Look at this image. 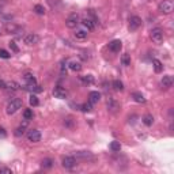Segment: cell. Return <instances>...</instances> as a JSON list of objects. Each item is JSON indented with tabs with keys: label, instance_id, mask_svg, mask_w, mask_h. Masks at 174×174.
<instances>
[{
	"label": "cell",
	"instance_id": "cell-1",
	"mask_svg": "<svg viewBox=\"0 0 174 174\" xmlns=\"http://www.w3.org/2000/svg\"><path fill=\"white\" fill-rule=\"evenodd\" d=\"M21 108H22V100L14 98V100H11L8 104H7L6 112H7V114H15Z\"/></svg>",
	"mask_w": 174,
	"mask_h": 174
},
{
	"label": "cell",
	"instance_id": "cell-2",
	"mask_svg": "<svg viewBox=\"0 0 174 174\" xmlns=\"http://www.w3.org/2000/svg\"><path fill=\"white\" fill-rule=\"evenodd\" d=\"M80 23V17H79L78 13H72L69 14L65 19V26L68 29H76V26Z\"/></svg>",
	"mask_w": 174,
	"mask_h": 174
},
{
	"label": "cell",
	"instance_id": "cell-3",
	"mask_svg": "<svg viewBox=\"0 0 174 174\" xmlns=\"http://www.w3.org/2000/svg\"><path fill=\"white\" fill-rule=\"evenodd\" d=\"M173 8H174V4H173L171 0H162V2L159 3V6H158V10H159L162 14H165V15L171 14Z\"/></svg>",
	"mask_w": 174,
	"mask_h": 174
},
{
	"label": "cell",
	"instance_id": "cell-4",
	"mask_svg": "<svg viewBox=\"0 0 174 174\" xmlns=\"http://www.w3.org/2000/svg\"><path fill=\"white\" fill-rule=\"evenodd\" d=\"M150 37L155 44H162L165 39V34H163V30L161 29V27H154L151 30V33H150Z\"/></svg>",
	"mask_w": 174,
	"mask_h": 174
},
{
	"label": "cell",
	"instance_id": "cell-5",
	"mask_svg": "<svg viewBox=\"0 0 174 174\" xmlns=\"http://www.w3.org/2000/svg\"><path fill=\"white\" fill-rule=\"evenodd\" d=\"M26 137L30 143H38V141L41 140V132H39L38 129H30V130H27Z\"/></svg>",
	"mask_w": 174,
	"mask_h": 174
},
{
	"label": "cell",
	"instance_id": "cell-6",
	"mask_svg": "<svg viewBox=\"0 0 174 174\" xmlns=\"http://www.w3.org/2000/svg\"><path fill=\"white\" fill-rule=\"evenodd\" d=\"M61 165L64 169H74L78 165V161L75 156H64L61 161Z\"/></svg>",
	"mask_w": 174,
	"mask_h": 174
},
{
	"label": "cell",
	"instance_id": "cell-7",
	"mask_svg": "<svg viewBox=\"0 0 174 174\" xmlns=\"http://www.w3.org/2000/svg\"><path fill=\"white\" fill-rule=\"evenodd\" d=\"M23 41H25L26 45H37V44L39 42V37H38V34H35V33H29V34H26L25 35V38H23Z\"/></svg>",
	"mask_w": 174,
	"mask_h": 174
},
{
	"label": "cell",
	"instance_id": "cell-8",
	"mask_svg": "<svg viewBox=\"0 0 174 174\" xmlns=\"http://www.w3.org/2000/svg\"><path fill=\"white\" fill-rule=\"evenodd\" d=\"M80 23L83 25V27H84V30H87V31H93L94 29H95V26H97V22L94 21V19H91V18H83L82 21H80Z\"/></svg>",
	"mask_w": 174,
	"mask_h": 174
},
{
	"label": "cell",
	"instance_id": "cell-9",
	"mask_svg": "<svg viewBox=\"0 0 174 174\" xmlns=\"http://www.w3.org/2000/svg\"><path fill=\"white\" fill-rule=\"evenodd\" d=\"M53 95H54V98H59V100H65V98L68 97V91H67L64 87L56 86L53 89Z\"/></svg>",
	"mask_w": 174,
	"mask_h": 174
},
{
	"label": "cell",
	"instance_id": "cell-10",
	"mask_svg": "<svg viewBox=\"0 0 174 174\" xmlns=\"http://www.w3.org/2000/svg\"><path fill=\"white\" fill-rule=\"evenodd\" d=\"M140 26H141V18H139L137 15H133V17L129 18V30L130 31H136Z\"/></svg>",
	"mask_w": 174,
	"mask_h": 174
},
{
	"label": "cell",
	"instance_id": "cell-11",
	"mask_svg": "<svg viewBox=\"0 0 174 174\" xmlns=\"http://www.w3.org/2000/svg\"><path fill=\"white\" fill-rule=\"evenodd\" d=\"M122 48V42L120 39H113V41L109 42V50L113 53H118Z\"/></svg>",
	"mask_w": 174,
	"mask_h": 174
},
{
	"label": "cell",
	"instance_id": "cell-12",
	"mask_svg": "<svg viewBox=\"0 0 174 174\" xmlns=\"http://www.w3.org/2000/svg\"><path fill=\"white\" fill-rule=\"evenodd\" d=\"M161 86H162V89H165V90L170 89V87L173 86V78L170 76V75H165V76L161 79Z\"/></svg>",
	"mask_w": 174,
	"mask_h": 174
},
{
	"label": "cell",
	"instance_id": "cell-13",
	"mask_svg": "<svg viewBox=\"0 0 174 174\" xmlns=\"http://www.w3.org/2000/svg\"><path fill=\"white\" fill-rule=\"evenodd\" d=\"M19 27L18 25H15V23H13V22H10V23H7V25L4 26V31L7 34H17L18 31H19Z\"/></svg>",
	"mask_w": 174,
	"mask_h": 174
},
{
	"label": "cell",
	"instance_id": "cell-14",
	"mask_svg": "<svg viewBox=\"0 0 174 174\" xmlns=\"http://www.w3.org/2000/svg\"><path fill=\"white\" fill-rule=\"evenodd\" d=\"M106 105H108V110H109V112H112V113H116L117 110L120 109V105H118L117 101H114L113 98H110Z\"/></svg>",
	"mask_w": 174,
	"mask_h": 174
},
{
	"label": "cell",
	"instance_id": "cell-15",
	"mask_svg": "<svg viewBox=\"0 0 174 174\" xmlns=\"http://www.w3.org/2000/svg\"><path fill=\"white\" fill-rule=\"evenodd\" d=\"M87 30L84 29H78V30H75V33H74V37L79 39V41H83V39H86L87 38Z\"/></svg>",
	"mask_w": 174,
	"mask_h": 174
},
{
	"label": "cell",
	"instance_id": "cell-16",
	"mask_svg": "<svg viewBox=\"0 0 174 174\" xmlns=\"http://www.w3.org/2000/svg\"><path fill=\"white\" fill-rule=\"evenodd\" d=\"M68 67L71 71H74V72H79V71H82V64L76 60H71L68 63Z\"/></svg>",
	"mask_w": 174,
	"mask_h": 174
},
{
	"label": "cell",
	"instance_id": "cell-17",
	"mask_svg": "<svg viewBox=\"0 0 174 174\" xmlns=\"http://www.w3.org/2000/svg\"><path fill=\"white\" fill-rule=\"evenodd\" d=\"M100 100H101V94L98 91H91L89 94V102H91V104H97Z\"/></svg>",
	"mask_w": 174,
	"mask_h": 174
},
{
	"label": "cell",
	"instance_id": "cell-18",
	"mask_svg": "<svg viewBox=\"0 0 174 174\" xmlns=\"http://www.w3.org/2000/svg\"><path fill=\"white\" fill-rule=\"evenodd\" d=\"M26 126H27V120H26L25 122H23V124H21V125H19L17 129H15V132H14V133H15V136L21 137V136L23 135V133H25V130H26Z\"/></svg>",
	"mask_w": 174,
	"mask_h": 174
},
{
	"label": "cell",
	"instance_id": "cell-19",
	"mask_svg": "<svg viewBox=\"0 0 174 174\" xmlns=\"http://www.w3.org/2000/svg\"><path fill=\"white\" fill-rule=\"evenodd\" d=\"M53 165H54V162H53V159H50V158H44L41 162V166L44 169H50V167H53Z\"/></svg>",
	"mask_w": 174,
	"mask_h": 174
},
{
	"label": "cell",
	"instance_id": "cell-20",
	"mask_svg": "<svg viewBox=\"0 0 174 174\" xmlns=\"http://www.w3.org/2000/svg\"><path fill=\"white\" fill-rule=\"evenodd\" d=\"M132 98H133V101H135V102H137V104H144V102H146V98H144V95L141 93H133Z\"/></svg>",
	"mask_w": 174,
	"mask_h": 174
},
{
	"label": "cell",
	"instance_id": "cell-21",
	"mask_svg": "<svg viewBox=\"0 0 174 174\" xmlns=\"http://www.w3.org/2000/svg\"><path fill=\"white\" fill-rule=\"evenodd\" d=\"M152 65H154V69H155L156 74L162 72V69H163V65H162V63L159 60H156V59H154V60H152Z\"/></svg>",
	"mask_w": 174,
	"mask_h": 174
},
{
	"label": "cell",
	"instance_id": "cell-22",
	"mask_svg": "<svg viewBox=\"0 0 174 174\" xmlns=\"http://www.w3.org/2000/svg\"><path fill=\"white\" fill-rule=\"evenodd\" d=\"M143 124L147 125V126H151L154 124V117L151 116V114H146V116L143 117Z\"/></svg>",
	"mask_w": 174,
	"mask_h": 174
},
{
	"label": "cell",
	"instance_id": "cell-23",
	"mask_svg": "<svg viewBox=\"0 0 174 174\" xmlns=\"http://www.w3.org/2000/svg\"><path fill=\"white\" fill-rule=\"evenodd\" d=\"M25 80L27 82V84H35V78L33 76V74H30V72H27L25 74Z\"/></svg>",
	"mask_w": 174,
	"mask_h": 174
},
{
	"label": "cell",
	"instance_id": "cell-24",
	"mask_svg": "<svg viewBox=\"0 0 174 174\" xmlns=\"http://www.w3.org/2000/svg\"><path fill=\"white\" fill-rule=\"evenodd\" d=\"M110 150H112L113 152H120V150H121L120 141H112V143H110Z\"/></svg>",
	"mask_w": 174,
	"mask_h": 174
},
{
	"label": "cell",
	"instance_id": "cell-25",
	"mask_svg": "<svg viewBox=\"0 0 174 174\" xmlns=\"http://www.w3.org/2000/svg\"><path fill=\"white\" fill-rule=\"evenodd\" d=\"M121 63H122V65H125V67L130 65V56L128 53H124L121 56Z\"/></svg>",
	"mask_w": 174,
	"mask_h": 174
},
{
	"label": "cell",
	"instance_id": "cell-26",
	"mask_svg": "<svg viewBox=\"0 0 174 174\" xmlns=\"http://www.w3.org/2000/svg\"><path fill=\"white\" fill-rule=\"evenodd\" d=\"M82 82L86 83V84H93L94 83V78L91 76V75H84V76H80Z\"/></svg>",
	"mask_w": 174,
	"mask_h": 174
},
{
	"label": "cell",
	"instance_id": "cell-27",
	"mask_svg": "<svg viewBox=\"0 0 174 174\" xmlns=\"http://www.w3.org/2000/svg\"><path fill=\"white\" fill-rule=\"evenodd\" d=\"M113 89L117 90V91H122L124 90V84H122L121 80H113Z\"/></svg>",
	"mask_w": 174,
	"mask_h": 174
},
{
	"label": "cell",
	"instance_id": "cell-28",
	"mask_svg": "<svg viewBox=\"0 0 174 174\" xmlns=\"http://www.w3.org/2000/svg\"><path fill=\"white\" fill-rule=\"evenodd\" d=\"M80 109H82V112L89 113V112H91V110H93V104H91V102H87V104H83V105L80 106Z\"/></svg>",
	"mask_w": 174,
	"mask_h": 174
},
{
	"label": "cell",
	"instance_id": "cell-29",
	"mask_svg": "<svg viewBox=\"0 0 174 174\" xmlns=\"http://www.w3.org/2000/svg\"><path fill=\"white\" fill-rule=\"evenodd\" d=\"M78 158H82V159H93V155L90 152H86V151H82V152H79L78 155H76Z\"/></svg>",
	"mask_w": 174,
	"mask_h": 174
},
{
	"label": "cell",
	"instance_id": "cell-30",
	"mask_svg": "<svg viewBox=\"0 0 174 174\" xmlns=\"http://www.w3.org/2000/svg\"><path fill=\"white\" fill-rule=\"evenodd\" d=\"M33 116H34V114H33V110H31V109H26L25 112H23V117H25V120H27V121L33 120Z\"/></svg>",
	"mask_w": 174,
	"mask_h": 174
},
{
	"label": "cell",
	"instance_id": "cell-31",
	"mask_svg": "<svg viewBox=\"0 0 174 174\" xmlns=\"http://www.w3.org/2000/svg\"><path fill=\"white\" fill-rule=\"evenodd\" d=\"M64 125L67 126V128H74L75 121L72 120V117H65L64 118Z\"/></svg>",
	"mask_w": 174,
	"mask_h": 174
},
{
	"label": "cell",
	"instance_id": "cell-32",
	"mask_svg": "<svg viewBox=\"0 0 174 174\" xmlns=\"http://www.w3.org/2000/svg\"><path fill=\"white\" fill-rule=\"evenodd\" d=\"M34 13L38 15H44L45 14V8H44L41 4H37V6H34Z\"/></svg>",
	"mask_w": 174,
	"mask_h": 174
},
{
	"label": "cell",
	"instance_id": "cell-33",
	"mask_svg": "<svg viewBox=\"0 0 174 174\" xmlns=\"http://www.w3.org/2000/svg\"><path fill=\"white\" fill-rule=\"evenodd\" d=\"M29 102H30V105L31 106H38V104H39V101H38V98H37V95H30V100H29Z\"/></svg>",
	"mask_w": 174,
	"mask_h": 174
},
{
	"label": "cell",
	"instance_id": "cell-34",
	"mask_svg": "<svg viewBox=\"0 0 174 174\" xmlns=\"http://www.w3.org/2000/svg\"><path fill=\"white\" fill-rule=\"evenodd\" d=\"M7 87H8V89H11V90H19V86L17 82H10V83H7Z\"/></svg>",
	"mask_w": 174,
	"mask_h": 174
},
{
	"label": "cell",
	"instance_id": "cell-35",
	"mask_svg": "<svg viewBox=\"0 0 174 174\" xmlns=\"http://www.w3.org/2000/svg\"><path fill=\"white\" fill-rule=\"evenodd\" d=\"M11 54L4 49H0V59H10Z\"/></svg>",
	"mask_w": 174,
	"mask_h": 174
},
{
	"label": "cell",
	"instance_id": "cell-36",
	"mask_svg": "<svg viewBox=\"0 0 174 174\" xmlns=\"http://www.w3.org/2000/svg\"><path fill=\"white\" fill-rule=\"evenodd\" d=\"M0 174H13V170L8 167H0Z\"/></svg>",
	"mask_w": 174,
	"mask_h": 174
},
{
	"label": "cell",
	"instance_id": "cell-37",
	"mask_svg": "<svg viewBox=\"0 0 174 174\" xmlns=\"http://www.w3.org/2000/svg\"><path fill=\"white\" fill-rule=\"evenodd\" d=\"M7 137V132L3 126H0V139H6Z\"/></svg>",
	"mask_w": 174,
	"mask_h": 174
},
{
	"label": "cell",
	"instance_id": "cell-38",
	"mask_svg": "<svg viewBox=\"0 0 174 174\" xmlns=\"http://www.w3.org/2000/svg\"><path fill=\"white\" fill-rule=\"evenodd\" d=\"M10 46H11V49H13L14 52H18V50H19V48L17 46V44H15V42H10Z\"/></svg>",
	"mask_w": 174,
	"mask_h": 174
},
{
	"label": "cell",
	"instance_id": "cell-39",
	"mask_svg": "<svg viewBox=\"0 0 174 174\" xmlns=\"http://www.w3.org/2000/svg\"><path fill=\"white\" fill-rule=\"evenodd\" d=\"M0 89H7V83L0 79Z\"/></svg>",
	"mask_w": 174,
	"mask_h": 174
}]
</instances>
